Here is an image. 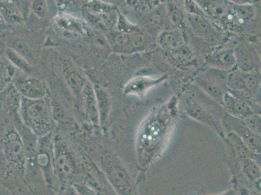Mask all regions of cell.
Returning <instances> with one entry per match:
<instances>
[{
  "label": "cell",
  "mask_w": 261,
  "mask_h": 195,
  "mask_svg": "<svg viewBox=\"0 0 261 195\" xmlns=\"http://www.w3.org/2000/svg\"><path fill=\"white\" fill-rule=\"evenodd\" d=\"M46 4L43 2H37L33 5V9L38 15L43 16L46 11Z\"/></svg>",
  "instance_id": "obj_29"
},
{
  "label": "cell",
  "mask_w": 261,
  "mask_h": 195,
  "mask_svg": "<svg viewBox=\"0 0 261 195\" xmlns=\"http://www.w3.org/2000/svg\"><path fill=\"white\" fill-rule=\"evenodd\" d=\"M22 119L38 137L52 133L54 121L50 107L43 99H25L22 101Z\"/></svg>",
  "instance_id": "obj_5"
},
{
  "label": "cell",
  "mask_w": 261,
  "mask_h": 195,
  "mask_svg": "<svg viewBox=\"0 0 261 195\" xmlns=\"http://www.w3.org/2000/svg\"><path fill=\"white\" fill-rule=\"evenodd\" d=\"M179 2H170L166 8L167 20L173 27H179L184 22L185 18V8Z\"/></svg>",
  "instance_id": "obj_23"
},
{
  "label": "cell",
  "mask_w": 261,
  "mask_h": 195,
  "mask_svg": "<svg viewBox=\"0 0 261 195\" xmlns=\"http://www.w3.org/2000/svg\"><path fill=\"white\" fill-rule=\"evenodd\" d=\"M186 18L191 29L197 36L207 40H213L218 37V31L208 20L207 16L189 15Z\"/></svg>",
  "instance_id": "obj_16"
},
{
  "label": "cell",
  "mask_w": 261,
  "mask_h": 195,
  "mask_svg": "<svg viewBox=\"0 0 261 195\" xmlns=\"http://www.w3.org/2000/svg\"><path fill=\"white\" fill-rule=\"evenodd\" d=\"M239 70L253 72L258 65V57L255 48L246 42H241L234 50Z\"/></svg>",
  "instance_id": "obj_14"
},
{
  "label": "cell",
  "mask_w": 261,
  "mask_h": 195,
  "mask_svg": "<svg viewBox=\"0 0 261 195\" xmlns=\"http://www.w3.org/2000/svg\"><path fill=\"white\" fill-rule=\"evenodd\" d=\"M1 145L8 163L6 177L2 183L11 191L24 182L27 157L22 139L15 128L6 131Z\"/></svg>",
  "instance_id": "obj_4"
},
{
  "label": "cell",
  "mask_w": 261,
  "mask_h": 195,
  "mask_svg": "<svg viewBox=\"0 0 261 195\" xmlns=\"http://www.w3.org/2000/svg\"><path fill=\"white\" fill-rule=\"evenodd\" d=\"M208 63L218 70L227 71L231 70L237 65L236 56L232 50H223L211 55Z\"/></svg>",
  "instance_id": "obj_19"
},
{
  "label": "cell",
  "mask_w": 261,
  "mask_h": 195,
  "mask_svg": "<svg viewBox=\"0 0 261 195\" xmlns=\"http://www.w3.org/2000/svg\"><path fill=\"white\" fill-rule=\"evenodd\" d=\"M243 120L251 132L258 136H260V116L259 114H254L252 116Z\"/></svg>",
  "instance_id": "obj_26"
},
{
  "label": "cell",
  "mask_w": 261,
  "mask_h": 195,
  "mask_svg": "<svg viewBox=\"0 0 261 195\" xmlns=\"http://www.w3.org/2000/svg\"><path fill=\"white\" fill-rule=\"evenodd\" d=\"M224 141L229 149V155L237 159H253L260 163V155L254 153L243 140L234 132L226 133Z\"/></svg>",
  "instance_id": "obj_15"
},
{
  "label": "cell",
  "mask_w": 261,
  "mask_h": 195,
  "mask_svg": "<svg viewBox=\"0 0 261 195\" xmlns=\"http://www.w3.org/2000/svg\"><path fill=\"white\" fill-rule=\"evenodd\" d=\"M226 86L230 93L249 104L255 101L259 92L260 77L255 71L245 72L239 69L227 75Z\"/></svg>",
  "instance_id": "obj_6"
},
{
  "label": "cell",
  "mask_w": 261,
  "mask_h": 195,
  "mask_svg": "<svg viewBox=\"0 0 261 195\" xmlns=\"http://www.w3.org/2000/svg\"><path fill=\"white\" fill-rule=\"evenodd\" d=\"M11 195H56L44 181L32 184L23 182L22 185L11 191Z\"/></svg>",
  "instance_id": "obj_21"
},
{
  "label": "cell",
  "mask_w": 261,
  "mask_h": 195,
  "mask_svg": "<svg viewBox=\"0 0 261 195\" xmlns=\"http://www.w3.org/2000/svg\"><path fill=\"white\" fill-rule=\"evenodd\" d=\"M159 43L163 50L173 55H186L187 47L181 31L174 29L165 31L158 38Z\"/></svg>",
  "instance_id": "obj_12"
},
{
  "label": "cell",
  "mask_w": 261,
  "mask_h": 195,
  "mask_svg": "<svg viewBox=\"0 0 261 195\" xmlns=\"http://www.w3.org/2000/svg\"><path fill=\"white\" fill-rule=\"evenodd\" d=\"M161 79H152L147 77H138L130 80L125 86L124 91L129 94L140 95L144 93Z\"/></svg>",
  "instance_id": "obj_22"
},
{
  "label": "cell",
  "mask_w": 261,
  "mask_h": 195,
  "mask_svg": "<svg viewBox=\"0 0 261 195\" xmlns=\"http://www.w3.org/2000/svg\"><path fill=\"white\" fill-rule=\"evenodd\" d=\"M199 5L204 13L207 17L218 20L222 23L231 10V4L225 3L222 1H198Z\"/></svg>",
  "instance_id": "obj_18"
},
{
  "label": "cell",
  "mask_w": 261,
  "mask_h": 195,
  "mask_svg": "<svg viewBox=\"0 0 261 195\" xmlns=\"http://www.w3.org/2000/svg\"><path fill=\"white\" fill-rule=\"evenodd\" d=\"M168 134V125L160 120L145 124L140 131L135 145L137 166L146 171L161 156Z\"/></svg>",
  "instance_id": "obj_3"
},
{
  "label": "cell",
  "mask_w": 261,
  "mask_h": 195,
  "mask_svg": "<svg viewBox=\"0 0 261 195\" xmlns=\"http://www.w3.org/2000/svg\"><path fill=\"white\" fill-rule=\"evenodd\" d=\"M16 87L26 99H40L46 94L44 85L34 78H19L16 81Z\"/></svg>",
  "instance_id": "obj_17"
},
{
  "label": "cell",
  "mask_w": 261,
  "mask_h": 195,
  "mask_svg": "<svg viewBox=\"0 0 261 195\" xmlns=\"http://www.w3.org/2000/svg\"><path fill=\"white\" fill-rule=\"evenodd\" d=\"M222 105L224 106L227 115L241 120H245L256 113L247 102L229 92L224 94Z\"/></svg>",
  "instance_id": "obj_13"
},
{
  "label": "cell",
  "mask_w": 261,
  "mask_h": 195,
  "mask_svg": "<svg viewBox=\"0 0 261 195\" xmlns=\"http://www.w3.org/2000/svg\"><path fill=\"white\" fill-rule=\"evenodd\" d=\"M225 133L234 132L254 153L260 155V136L254 134L243 120L227 115L223 122Z\"/></svg>",
  "instance_id": "obj_8"
},
{
  "label": "cell",
  "mask_w": 261,
  "mask_h": 195,
  "mask_svg": "<svg viewBox=\"0 0 261 195\" xmlns=\"http://www.w3.org/2000/svg\"><path fill=\"white\" fill-rule=\"evenodd\" d=\"M184 8L187 14L189 15L207 16L196 2L186 1L184 4Z\"/></svg>",
  "instance_id": "obj_27"
},
{
  "label": "cell",
  "mask_w": 261,
  "mask_h": 195,
  "mask_svg": "<svg viewBox=\"0 0 261 195\" xmlns=\"http://www.w3.org/2000/svg\"><path fill=\"white\" fill-rule=\"evenodd\" d=\"M217 72H211L210 75L200 76L197 79V83L208 96L214 99L216 102L222 104L223 97L225 92L226 83L222 80H227L224 78V72L225 71L217 70Z\"/></svg>",
  "instance_id": "obj_10"
},
{
  "label": "cell",
  "mask_w": 261,
  "mask_h": 195,
  "mask_svg": "<svg viewBox=\"0 0 261 195\" xmlns=\"http://www.w3.org/2000/svg\"><path fill=\"white\" fill-rule=\"evenodd\" d=\"M54 152L59 187L82 183L95 164L84 147L75 146L60 135H54Z\"/></svg>",
  "instance_id": "obj_1"
},
{
  "label": "cell",
  "mask_w": 261,
  "mask_h": 195,
  "mask_svg": "<svg viewBox=\"0 0 261 195\" xmlns=\"http://www.w3.org/2000/svg\"><path fill=\"white\" fill-rule=\"evenodd\" d=\"M166 20H167L165 7L156 6L146 15V25L149 29H159L162 27Z\"/></svg>",
  "instance_id": "obj_24"
},
{
  "label": "cell",
  "mask_w": 261,
  "mask_h": 195,
  "mask_svg": "<svg viewBox=\"0 0 261 195\" xmlns=\"http://www.w3.org/2000/svg\"><path fill=\"white\" fill-rule=\"evenodd\" d=\"M82 184L91 188L96 195H118L96 163L92 166Z\"/></svg>",
  "instance_id": "obj_11"
},
{
  "label": "cell",
  "mask_w": 261,
  "mask_h": 195,
  "mask_svg": "<svg viewBox=\"0 0 261 195\" xmlns=\"http://www.w3.org/2000/svg\"><path fill=\"white\" fill-rule=\"evenodd\" d=\"M91 156L118 195H139L138 180L123 159L110 149H94Z\"/></svg>",
  "instance_id": "obj_2"
},
{
  "label": "cell",
  "mask_w": 261,
  "mask_h": 195,
  "mask_svg": "<svg viewBox=\"0 0 261 195\" xmlns=\"http://www.w3.org/2000/svg\"><path fill=\"white\" fill-rule=\"evenodd\" d=\"M230 156V155H229ZM232 158L233 157L231 156ZM236 159L241 173L246 179L253 185L261 177L260 163L253 159Z\"/></svg>",
  "instance_id": "obj_20"
},
{
  "label": "cell",
  "mask_w": 261,
  "mask_h": 195,
  "mask_svg": "<svg viewBox=\"0 0 261 195\" xmlns=\"http://www.w3.org/2000/svg\"><path fill=\"white\" fill-rule=\"evenodd\" d=\"M6 54L9 59H10L14 64H15L16 66L22 68L25 67L26 70H27L28 68V65H27V63H26L24 61L22 60L21 57L19 56L16 52L14 51L13 50H8V51L6 52Z\"/></svg>",
  "instance_id": "obj_28"
},
{
  "label": "cell",
  "mask_w": 261,
  "mask_h": 195,
  "mask_svg": "<svg viewBox=\"0 0 261 195\" xmlns=\"http://www.w3.org/2000/svg\"><path fill=\"white\" fill-rule=\"evenodd\" d=\"M185 111L190 117L207 126L222 139H224L226 133L222 123L213 115V113L210 112L205 107L196 102H188L185 106Z\"/></svg>",
  "instance_id": "obj_9"
},
{
  "label": "cell",
  "mask_w": 261,
  "mask_h": 195,
  "mask_svg": "<svg viewBox=\"0 0 261 195\" xmlns=\"http://www.w3.org/2000/svg\"><path fill=\"white\" fill-rule=\"evenodd\" d=\"M35 161L47 186L56 193L59 184L55 168L54 134L52 133L39 137Z\"/></svg>",
  "instance_id": "obj_7"
},
{
  "label": "cell",
  "mask_w": 261,
  "mask_h": 195,
  "mask_svg": "<svg viewBox=\"0 0 261 195\" xmlns=\"http://www.w3.org/2000/svg\"><path fill=\"white\" fill-rule=\"evenodd\" d=\"M231 5L232 10L241 23L245 21L251 20L255 16V8L252 4H231Z\"/></svg>",
  "instance_id": "obj_25"
},
{
  "label": "cell",
  "mask_w": 261,
  "mask_h": 195,
  "mask_svg": "<svg viewBox=\"0 0 261 195\" xmlns=\"http://www.w3.org/2000/svg\"><path fill=\"white\" fill-rule=\"evenodd\" d=\"M207 195H236L234 194V192L233 190L231 189V188H229L228 190L225 191L224 192H220V193L215 194H207Z\"/></svg>",
  "instance_id": "obj_30"
}]
</instances>
